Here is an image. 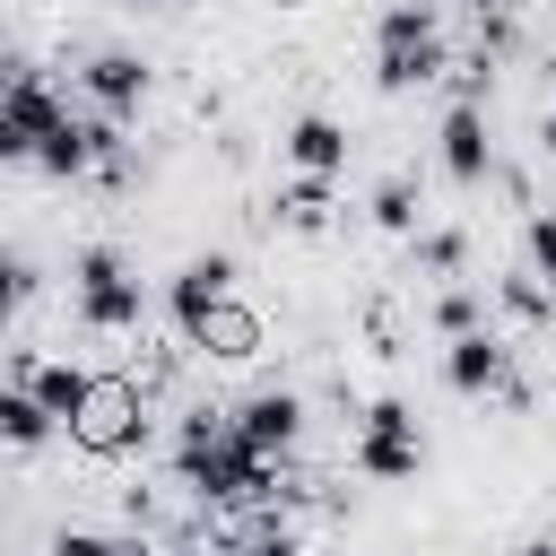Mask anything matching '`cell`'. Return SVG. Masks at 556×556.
<instances>
[{
    "label": "cell",
    "instance_id": "18",
    "mask_svg": "<svg viewBox=\"0 0 556 556\" xmlns=\"http://www.w3.org/2000/svg\"><path fill=\"white\" fill-rule=\"evenodd\" d=\"M434 321H443V339H460V330H478V295H469V287H452V295L434 304Z\"/></svg>",
    "mask_w": 556,
    "mask_h": 556
},
{
    "label": "cell",
    "instance_id": "6",
    "mask_svg": "<svg viewBox=\"0 0 556 556\" xmlns=\"http://www.w3.org/2000/svg\"><path fill=\"white\" fill-rule=\"evenodd\" d=\"M295 426H304V400H295V391H252V400L235 408V434L261 443V452H287Z\"/></svg>",
    "mask_w": 556,
    "mask_h": 556
},
{
    "label": "cell",
    "instance_id": "7",
    "mask_svg": "<svg viewBox=\"0 0 556 556\" xmlns=\"http://www.w3.org/2000/svg\"><path fill=\"white\" fill-rule=\"evenodd\" d=\"M443 165H452V182H486V113L478 104H452L443 113Z\"/></svg>",
    "mask_w": 556,
    "mask_h": 556
},
{
    "label": "cell",
    "instance_id": "17",
    "mask_svg": "<svg viewBox=\"0 0 556 556\" xmlns=\"http://www.w3.org/2000/svg\"><path fill=\"white\" fill-rule=\"evenodd\" d=\"M278 208H287V226H330V191H321L313 174H304V182H295V191H287Z\"/></svg>",
    "mask_w": 556,
    "mask_h": 556
},
{
    "label": "cell",
    "instance_id": "28",
    "mask_svg": "<svg viewBox=\"0 0 556 556\" xmlns=\"http://www.w3.org/2000/svg\"><path fill=\"white\" fill-rule=\"evenodd\" d=\"M269 9H295V0H269Z\"/></svg>",
    "mask_w": 556,
    "mask_h": 556
},
{
    "label": "cell",
    "instance_id": "24",
    "mask_svg": "<svg viewBox=\"0 0 556 556\" xmlns=\"http://www.w3.org/2000/svg\"><path fill=\"white\" fill-rule=\"evenodd\" d=\"M26 156H35V139H26V130L0 113V165H26Z\"/></svg>",
    "mask_w": 556,
    "mask_h": 556
},
{
    "label": "cell",
    "instance_id": "10",
    "mask_svg": "<svg viewBox=\"0 0 556 556\" xmlns=\"http://www.w3.org/2000/svg\"><path fill=\"white\" fill-rule=\"evenodd\" d=\"M0 113H9L35 148H43V130H61V122H70V104H61L43 78H9V87H0Z\"/></svg>",
    "mask_w": 556,
    "mask_h": 556
},
{
    "label": "cell",
    "instance_id": "13",
    "mask_svg": "<svg viewBox=\"0 0 556 556\" xmlns=\"http://www.w3.org/2000/svg\"><path fill=\"white\" fill-rule=\"evenodd\" d=\"M35 165H43V174H61V182H70V174H87V165H96V122H78V113H70L61 130H43Z\"/></svg>",
    "mask_w": 556,
    "mask_h": 556
},
{
    "label": "cell",
    "instance_id": "19",
    "mask_svg": "<svg viewBox=\"0 0 556 556\" xmlns=\"http://www.w3.org/2000/svg\"><path fill=\"white\" fill-rule=\"evenodd\" d=\"M460 252H469V243H460L452 226H443V235H426V269H443V278H452V269H460Z\"/></svg>",
    "mask_w": 556,
    "mask_h": 556
},
{
    "label": "cell",
    "instance_id": "11",
    "mask_svg": "<svg viewBox=\"0 0 556 556\" xmlns=\"http://www.w3.org/2000/svg\"><path fill=\"white\" fill-rule=\"evenodd\" d=\"M87 96H96L104 113H130V104L148 96V70H139L130 52H104V61H87Z\"/></svg>",
    "mask_w": 556,
    "mask_h": 556
},
{
    "label": "cell",
    "instance_id": "16",
    "mask_svg": "<svg viewBox=\"0 0 556 556\" xmlns=\"http://www.w3.org/2000/svg\"><path fill=\"white\" fill-rule=\"evenodd\" d=\"M374 226H391V235H408V226H417V191H408L400 174H382V182H374Z\"/></svg>",
    "mask_w": 556,
    "mask_h": 556
},
{
    "label": "cell",
    "instance_id": "4",
    "mask_svg": "<svg viewBox=\"0 0 556 556\" xmlns=\"http://www.w3.org/2000/svg\"><path fill=\"white\" fill-rule=\"evenodd\" d=\"M356 469H365V478H417V417H408V400H374V408H365Z\"/></svg>",
    "mask_w": 556,
    "mask_h": 556
},
{
    "label": "cell",
    "instance_id": "5",
    "mask_svg": "<svg viewBox=\"0 0 556 556\" xmlns=\"http://www.w3.org/2000/svg\"><path fill=\"white\" fill-rule=\"evenodd\" d=\"M182 339H191V348H208V356H226V365H243V356H261V313H243L235 295H217Z\"/></svg>",
    "mask_w": 556,
    "mask_h": 556
},
{
    "label": "cell",
    "instance_id": "1",
    "mask_svg": "<svg viewBox=\"0 0 556 556\" xmlns=\"http://www.w3.org/2000/svg\"><path fill=\"white\" fill-rule=\"evenodd\" d=\"M139 434H148L139 382H130V374H87V400H78V417H70V443L96 452V460H113V452H130Z\"/></svg>",
    "mask_w": 556,
    "mask_h": 556
},
{
    "label": "cell",
    "instance_id": "23",
    "mask_svg": "<svg viewBox=\"0 0 556 556\" xmlns=\"http://www.w3.org/2000/svg\"><path fill=\"white\" fill-rule=\"evenodd\" d=\"M504 304H513V313H521V321H539V313H547V295H539V287H530V278H504Z\"/></svg>",
    "mask_w": 556,
    "mask_h": 556
},
{
    "label": "cell",
    "instance_id": "22",
    "mask_svg": "<svg viewBox=\"0 0 556 556\" xmlns=\"http://www.w3.org/2000/svg\"><path fill=\"white\" fill-rule=\"evenodd\" d=\"M17 304H26V261H9V252H0V321H9Z\"/></svg>",
    "mask_w": 556,
    "mask_h": 556
},
{
    "label": "cell",
    "instance_id": "20",
    "mask_svg": "<svg viewBox=\"0 0 556 556\" xmlns=\"http://www.w3.org/2000/svg\"><path fill=\"white\" fill-rule=\"evenodd\" d=\"M530 261L539 278H556V217H530Z\"/></svg>",
    "mask_w": 556,
    "mask_h": 556
},
{
    "label": "cell",
    "instance_id": "2",
    "mask_svg": "<svg viewBox=\"0 0 556 556\" xmlns=\"http://www.w3.org/2000/svg\"><path fill=\"white\" fill-rule=\"evenodd\" d=\"M382 87H426V78H443L452 61H443V35H434V17L426 9H391L382 17Z\"/></svg>",
    "mask_w": 556,
    "mask_h": 556
},
{
    "label": "cell",
    "instance_id": "8",
    "mask_svg": "<svg viewBox=\"0 0 556 556\" xmlns=\"http://www.w3.org/2000/svg\"><path fill=\"white\" fill-rule=\"evenodd\" d=\"M287 156H295V174H313V182H330V174L348 165V130H339L330 113H304V122L287 130Z\"/></svg>",
    "mask_w": 556,
    "mask_h": 556
},
{
    "label": "cell",
    "instance_id": "12",
    "mask_svg": "<svg viewBox=\"0 0 556 556\" xmlns=\"http://www.w3.org/2000/svg\"><path fill=\"white\" fill-rule=\"evenodd\" d=\"M226 278H235V261H226V252H208V261H191V269L174 278V321L191 330V321H200V313H208V304L226 295Z\"/></svg>",
    "mask_w": 556,
    "mask_h": 556
},
{
    "label": "cell",
    "instance_id": "14",
    "mask_svg": "<svg viewBox=\"0 0 556 556\" xmlns=\"http://www.w3.org/2000/svg\"><path fill=\"white\" fill-rule=\"evenodd\" d=\"M52 434V408L35 400V391H0V443H17V452H35Z\"/></svg>",
    "mask_w": 556,
    "mask_h": 556
},
{
    "label": "cell",
    "instance_id": "15",
    "mask_svg": "<svg viewBox=\"0 0 556 556\" xmlns=\"http://www.w3.org/2000/svg\"><path fill=\"white\" fill-rule=\"evenodd\" d=\"M26 391H35L52 417H78V400H87V374H78V365H35V382H26Z\"/></svg>",
    "mask_w": 556,
    "mask_h": 556
},
{
    "label": "cell",
    "instance_id": "3",
    "mask_svg": "<svg viewBox=\"0 0 556 556\" xmlns=\"http://www.w3.org/2000/svg\"><path fill=\"white\" fill-rule=\"evenodd\" d=\"M78 313H87L96 330H139V278L122 269L113 243H87V252H78Z\"/></svg>",
    "mask_w": 556,
    "mask_h": 556
},
{
    "label": "cell",
    "instance_id": "21",
    "mask_svg": "<svg viewBox=\"0 0 556 556\" xmlns=\"http://www.w3.org/2000/svg\"><path fill=\"white\" fill-rule=\"evenodd\" d=\"M52 556H122V547H113V539H96V530H61V539H52Z\"/></svg>",
    "mask_w": 556,
    "mask_h": 556
},
{
    "label": "cell",
    "instance_id": "9",
    "mask_svg": "<svg viewBox=\"0 0 556 556\" xmlns=\"http://www.w3.org/2000/svg\"><path fill=\"white\" fill-rule=\"evenodd\" d=\"M443 382L469 391V400H478V391H504V348H495L486 330H460L452 356H443Z\"/></svg>",
    "mask_w": 556,
    "mask_h": 556
},
{
    "label": "cell",
    "instance_id": "26",
    "mask_svg": "<svg viewBox=\"0 0 556 556\" xmlns=\"http://www.w3.org/2000/svg\"><path fill=\"white\" fill-rule=\"evenodd\" d=\"M539 139H547V156H556V113H547V130H539Z\"/></svg>",
    "mask_w": 556,
    "mask_h": 556
},
{
    "label": "cell",
    "instance_id": "27",
    "mask_svg": "<svg viewBox=\"0 0 556 556\" xmlns=\"http://www.w3.org/2000/svg\"><path fill=\"white\" fill-rule=\"evenodd\" d=\"M521 556H556V539H539V547H521Z\"/></svg>",
    "mask_w": 556,
    "mask_h": 556
},
{
    "label": "cell",
    "instance_id": "25",
    "mask_svg": "<svg viewBox=\"0 0 556 556\" xmlns=\"http://www.w3.org/2000/svg\"><path fill=\"white\" fill-rule=\"evenodd\" d=\"M243 556H295V547H287V539H278V530H261V539H252V547H243Z\"/></svg>",
    "mask_w": 556,
    "mask_h": 556
}]
</instances>
